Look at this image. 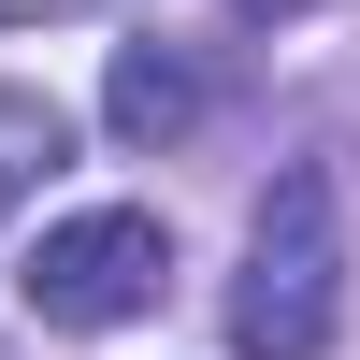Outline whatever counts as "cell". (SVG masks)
<instances>
[{
    "mask_svg": "<svg viewBox=\"0 0 360 360\" xmlns=\"http://www.w3.org/2000/svg\"><path fill=\"white\" fill-rule=\"evenodd\" d=\"M346 317V231H332V173H274L245 231V274H231V346L245 360H317Z\"/></svg>",
    "mask_w": 360,
    "mask_h": 360,
    "instance_id": "6da1fadb",
    "label": "cell"
},
{
    "mask_svg": "<svg viewBox=\"0 0 360 360\" xmlns=\"http://www.w3.org/2000/svg\"><path fill=\"white\" fill-rule=\"evenodd\" d=\"M159 274H173V231L144 217V202H86V217H58L44 245H29L15 303L44 317V332H130V317L159 303Z\"/></svg>",
    "mask_w": 360,
    "mask_h": 360,
    "instance_id": "7a4b0ae2",
    "label": "cell"
},
{
    "mask_svg": "<svg viewBox=\"0 0 360 360\" xmlns=\"http://www.w3.org/2000/svg\"><path fill=\"white\" fill-rule=\"evenodd\" d=\"M202 115V58L188 44H115V72H101V130L115 144H173Z\"/></svg>",
    "mask_w": 360,
    "mask_h": 360,
    "instance_id": "3957f363",
    "label": "cell"
},
{
    "mask_svg": "<svg viewBox=\"0 0 360 360\" xmlns=\"http://www.w3.org/2000/svg\"><path fill=\"white\" fill-rule=\"evenodd\" d=\"M58 159H72V115H58L44 86H0V217H15V202L44 188Z\"/></svg>",
    "mask_w": 360,
    "mask_h": 360,
    "instance_id": "277c9868",
    "label": "cell"
},
{
    "mask_svg": "<svg viewBox=\"0 0 360 360\" xmlns=\"http://www.w3.org/2000/svg\"><path fill=\"white\" fill-rule=\"evenodd\" d=\"M44 15H101V0H0V29H44Z\"/></svg>",
    "mask_w": 360,
    "mask_h": 360,
    "instance_id": "5b68a950",
    "label": "cell"
},
{
    "mask_svg": "<svg viewBox=\"0 0 360 360\" xmlns=\"http://www.w3.org/2000/svg\"><path fill=\"white\" fill-rule=\"evenodd\" d=\"M231 15H245V29H288V15H317V0H231Z\"/></svg>",
    "mask_w": 360,
    "mask_h": 360,
    "instance_id": "8992f818",
    "label": "cell"
}]
</instances>
